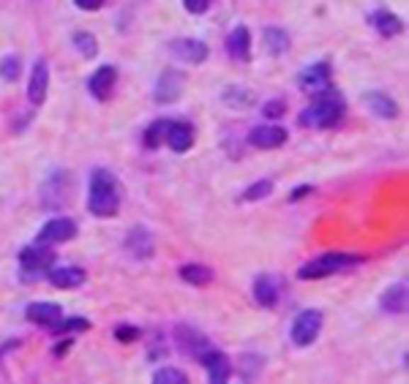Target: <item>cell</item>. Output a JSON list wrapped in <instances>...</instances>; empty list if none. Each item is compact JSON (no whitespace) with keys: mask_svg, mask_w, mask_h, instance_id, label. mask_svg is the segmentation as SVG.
Returning <instances> with one entry per match:
<instances>
[{"mask_svg":"<svg viewBox=\"0 0 409 384\" xmlns=\"http://www.w3.org/2000/svg\"><path fill=\"white\" fill-rule=\"evenodd\" d=\"M347 115V101L336 88H325L311 93V104L306 106L298 118L301 128H314V131H327L336 128Z\"/></svg>","mask_w":409,"mask_h":384,"instance_id":"1","label":"cell"},{"mask_svg":"<svg viewBox=\"0 0 409 384\" xmlns=\"http://www.w3.org/2000/svg\"><path fill=\"white\" fill-rule=\"evenodd\" d=\"M121 180L104 166L93 169L88 180V210L96 218H115L121 213Z\"/></svg>","mask_w":409,"mask_h":384,"instance_id":"2","label":"cell"},{"mask_svg":"<svg viewBox=\"0 0 409 384\" xmlns=\"http://www.w3.org/2000/svg\"><path fill=\"white\" fill-rule=\"evenodd\" d=\"M366 262L363 256L357 254H341V251H327L322 256H314L311 262L301 264L298 270V278L301 281H320V278H330V276H338V273H349L360 264Z\"/></svg>","mask_w":409,"mask_h":384,"instance_id":"3","label":"cell"},{"mask_svg":"<svg viewBox=\"0 0 409 384\" xmlns=\"http://www.w3.org/2000/svg\"><path fill=\"white\" fill-rule=\"evenodd\" d=\"M57 262L52 248H47V243H33L25 245L19 251V273H22V281H36L41 276H47V270Z\"/></svg>","mask_w":409,"mask_h":384,"instance_id":"4","label":"cell"},{"mask_svg":"<svg viewBox=\"0 0 409 384\" xmlns=\"http://www.w3.org/2000/svg\"><path fill=\"white\" fill-rule=\"evenodd\" d=\"M322 324H325V314L320 308H303L301 314L292 319V327H289V341L298 346V349H306L311 346L322 332Z\"/></svg>","mask_w":409,"mask_h":384,"instance_id":"5","label":"cell"},{"mask_svg":"<svg viewBox=\"0 0 409 384\" xmlns=\"http://www.w3.org/2000/svg\"><path fill=\"white\" fill-rule=\"evenodd\" d=\"M72 193H74L72 175L69 172H55L44 183V188H41V208L47 210L63 208L66 202H72Z\"/></svg>","mask_w":409,"mask_h":384,"instance_id":"6","label":"cell"},{"mask_svg":"<svg viewBox=\"0 0 409 384\" xmlns=\"http://www.w3.org/2000/svg\"><path fill=\"white\" fill-rule=\"evenodd\" d=\"M186 90V74L178 69H164L156 79V88H153V98L156 104H175Z\"/></svg>","mask_w":409,"mask_h":384,"instance_id":"7","label":"cell"},{"mask_svg":"<svg viewBox=\"0 0 409 384\" xmlns=\"http://www.w3.org/2000/svg\"><path fill=\"white\" fill-rule=\"evenodd\" d=\"M196 360H199V366H205V371H208V382L211 384H227L230 382L232 363H230V354H227V351L208 346V349L202 351Z\"/></svg>","mask_w":409,"mask_h":384,"instance_id":"8","label":"cell"},{"mask_svg":"<svg viewBox=\"0 0 409 384\" xmlns=\"http://www.w3.org/2000/svg\"><path fill=\"white\" fill-rule=\"evenodd\" d=\"M77 232H79V227H77V221H74V218L55 215V218H50V221L41 227V232H38L36 240H38V243H47V245L69 243V240L77 237Z\"/></svg>","mask_w":409,"mask_h":384,"instance_id":"9","label":"cell"},{"mask_svg":"<svg viewBox=\"0 0 409 384\" xmlns=\"http://www.w3.org/2000/svg\"><path fill=\"white\" fill-rule=\"evenodd\" d=\"M172 341H175V349L180 354H186V357H191V360H196L202 351L211 346L208 338L199 330H194V327H189V324H178L172 330Z\"/></svg>","mask_w":409,"mask_h":384,"instance_id":"10","label":"cell"},{"mask_svg":"<svg viewBox=\"0 0 409 384\" xmlns=\"http://www.w3.org/2000/svg\"><path fill=\"white\" fill-rule=\"evenodd\" d=\"M286 140H289V131L284 125H257L249 131V145L257 147V150H276V147H284Z\"/></svg>","mask_w":409,"mask_h":384,"instance_id":"11","label":"cell"},{"mask_svg":"<svg viewBox=\"0 0 409 384\" xmlns=\"http://www.w3.org/2000/svg\"><path fill=\"white\" fill-rule=\"evenodd\" d=\"M47 93H50V63L44 57H36L30 69V79H28V101L33 106H41L47 101Z\"/></svg>","mask_w":409,"mask_h":384,"instance_id":"12","label":"cell"},{"mask_svg":"<svg viewBox=\"0 0 409 384\" xmlns=\"http://www.w3.org/2000/svg\"><path fill=\"white\" fill-rule=\"evenodd\" d=\"M44 278L52 283L55 289H79L85 281H88V273L77 264H57L55 262Z\"/></svg>","mask_w":409,"mask_h":384,"instance_id":"13","label":"cell"},{"mask_svg":"<svg viewBox=\"0 0 409 384\" xmlns=\"http://www.w3.org/2000/svg\"><path fill=\"white\" fill-rule=\"evenodd\" d=\"M25 316H28V322L30 324H36V327H44V330H52L60 324V319H63V308L57 305V303H28V308H25Z\"/></svg>","mask_w":409,"mask_h":384,"instance_id":"14","label":"cell"},{"mask_svg":"<svg viewBox=\"0 0 409 384\" xmlns=\"http://www.w3.org/2000/svg\"><path fill=\"white\" fill-rule=\"evenodd\" d=\"M281 281L276 278V276H270V273H262V276H257L254 278V303L259 305V308H276L279 305V300H281Z\"/></svg>","mask_w":409,"mask_h":384,"instance_id":"15","label":"cell"},{"mask_svg":"<svg viewBox=\"0 0 409 384\" xmlns=\"http://www.w3.org/2000/svg\"><path fill=\"white\" fill-rule=\"evenodd\" d=\"M169 50H172V55L178 60L189 63V66H199V63H205L211 57V47L205 41H199V38H178V41L169 44Z\"/></svg>","mask_w":409,"mask_h":384,"instance_id":"16","label":"cell"},{"mask_svg":"<svg viewBox=\"0 0 409 384\" xmlns=\"http://www.w3.org/2000/svg\"><path fill=\"white\" fill-rule=\"evenodd\" d=\"M164 145H169L172 153H189L194 147V125L189 120H172L169 118Z\"/></svg>","mask_w":409,"mask_h":384,"instance_id":"17","label":"cell"},{"mask_svg":"<svg viewBox=\"0 0 409 384\" xmlns=\"http://www.w3.org/2000/svg\"><path fill=\"white\" fill-rule=\"evenodd\" d=\"M115 85H118V69L115 66H99L90 74L88 93L96 101H107L109 96L115 93Z\"/></svg>","mask_w":409,"mask_h":384,"instance_id":"18","label":"cell"},{"mask_svg":"<svg viewBox=\"0 0 409 384\" xmlns=\"http://www.w3.org/2000/svg\"><path fill=\"white\" fill-rule=\"evenodd\" d=\"M330 63L327 60H320V63H311L308 69L301 71V77H298V85H301L306 93H317V90H325L330 88Z\"/></svg>","mask_w":409,"mask_h":384,"instance_id":"19","label":"cell"},{"mask_svg":"<svg viewBox=\"0 0 409 384\" xmlns=\"http://www.w3.org/2000/svg\"><path fill=\"white\" fill-rule=\"evenodd\" d=\"M224 50L232 60H240V63H249L251 60V30L246 25H237L232 28V33L224 41Z\"/></svg>","mask_w":409,"mask_h":384,"instance_id":"20","label":"cell"},{"mask_svg":"<svg viewBox=\"0 0 409 384\" xmlns=\"http://www.w3.org/2000/svg\"><path fill=\"white\" fill-rule=\"evenodd\" d=\"M123 245H125V251L134 256V259H150L153 256V235L147 232L145 227H134L128 235H125V240H123Z\"/></svg>","mask_w":409,"mask_h":384,"instance_id":"21","label":"cell"},{"mask_svg":"<svg viewBox=\"0 0 409 384\" xmlns=\"http://www.w3.org/2000/svg\"><path fill=\"white\" fill-rule=\"evenodd\" d=\"M379 308H382V314H391V316L407 314V283L398 281V283L388 286V289L382 292V297H379Z\"/></svg>","mask_w":409,"mask_h":384,"instance_id":"22","label":"cell"},{"mask_svg":"<svg viewBox=\"0 0 409 384\" xmlns=\"http://www.w3.org/2000/svg\"><path fill=\"white\" fill-rule=\"evenodd\" d=\"M178 276L183 283L196 286V289H205V286H211V283L215 281V270L213 267H208V264L189 262V264H180Z\"/></svg>","mask_w":409,"mask_h":384,"instance_id":"23","label":"cell"},{"mask_svg":"<svg viewBox=\"0 0 409 384\" xmlns=\"http://www.w3.org/2000/svg\"><path fill=\"white\" fill-rule=\"evenodd\" d=\"M366 106L371 109L379 120H396L398 112H401L398 104L393 101L388 93H382V90H371V93H366Z\"/></svg>","mask_w":409,"mask_h":384,"instance_id":"24","label":"cell"},{"mask_svg":"<svg viewBox=\"0 0 409 384\" xmlns=\"http://www.w3.org/2000/svg\"><path fill=\"white\" fill-rule=\"evenodd\" d=\"M371 25L374 30L379 35H385V38H393V35H398L404 30V22L398 14H393L391 9H376L371 14Z\"/></svg>","mask_w":409,"mask_h":384,"instance_id":"25","label":"cell"},{"mask_svg":"<svg viewBox=\"0 0 409 384\" xmlns=\"http://www.w3.org/2000/svg\"><path fill=\"white\" fill-rule=\"evenodd\" d=\"M254 101H257V96L251 93L249 88H243V85H230V88L221 90V104L230 106V109H249V106H254Z\"/></svg>","mask_w":409,"mask_h":384,"instance_id":"26","label":"cell"},{"mask_svg":"<svg viewBox=\"0 0 409 384\" xmlns=\"http://www.w3.org/2000/svg\"><path fill=\"white\" fill-rule=\"evenodd\" d=\"M262 38H265L267 52L273 55V57H281V55H286V52H289V47H292L289 33H286L284 28H279V25H267L265 33H262Z\"/></svg>","mask_w":409,"mask_h":384,"instance_id":"27","label":"cell"},{"mask_svg":"<svg viewBox=\"0 0 409 384\" xmlns=\"http://www.w3.org/2000/svg\"><path fill=\"white\" fill-rule=\"evenodd\" d=\"M167 125H169V118H159V120H153L147 128H145L142 134V145L147 150H156L164 145V137H167Z\"/></svg>","mask_w":409,"mask_h":384,"instance_id":"28","label":"cell"},{"mask_svg":"<svg viewBox=\"0 0 409 384\" xmlns=\"http://www.w3.org/2000/svg\"><path fill=\"white\" fill-rule=\"evenodd\" d=\"M88 330H90V322L85 316H63L60 324L52 327L50 332L57 335V338H63V335H74V332H88Z\"/></svg>","mask_w":409,"mask_h":384,"instance_id":"29","label":"cell"},{"mask_svg":"<svg viewBox=\"0 0 409 384\" xmlns=\"http://www.w3.org/2000/svg\"><path fill=\"white\" fill-rule=\"evenodd\" d=\"M22 71V57L17 52H9L0 57V79L3 82H17Z\"/></svg>","mask_w":409,"mask_h":384,"instance_id":"30","label":"cell"},{"mask_svg":"<svg viewBox=\"0 0 409 384\" xmlns=\"http://www.w3.org/2000/svg\"><path fill=\"white\" fill-rule=\"evenodd\" d=\"M74 50L82 55V57H96L99 55V41H96V35L88 33V30H79V33H74Z\"/></svg>","mask_w":409,"mask_h":384,"instance_id":"31","label":"cell"},{"mask_svg":"<svg viewBox=\"0 0 409 384\" xmlns=\"http://www.w3.org/2000/svg\"><path fill=\"white\" fill-rule=\"evenodd\" d=\"M270 193H273V180H257V183H251L249 188H246V191H243V196H240V199H243V202H259V199H267V196H270Z\"/></svg>","mask_w":409,"mask_h":384,"instance_id":"32","label":"cell"},{"mask_svg":"<svg viewBox=\"0 0 409 384\" xmlns=\"http://www.w3.org/2000/svg\"><path fill=\"white\" fill-rule=\"evenodd\" d=\"M153 384H189V376H186V371H180V368H159L156 373H153Z\"/></svg>","mask_w":409,"mask_h":384,"instance_id":"33","label":"cell"},{"mask_svg":"<svg viewBox=\"0 0 409 384\" xmlns=\"http://www.w3.org/2000/svg\"><path fill=\"white\" fill-rule=\"evenodd\" d=\"M115 341L118 344H134V341H140L142 338V327H137V324H128V322H121V324H115Z\"/></svg>","mask_w":409,"mask_h":384,"instance_id":"34","label":"cell"},{"mask_svg":"<svg viewBox=\"0 0 409 384\" xmlns=\"http://www.w3.org/2000/svg\"><path fill=\"white\" fill-rule=\"evenodd\" d=\"M286 115V101L284 98H267L265 106H262V118H267L270 123L281 120Z\"/></svg>","mask_w":409,"mask_h":384,"instance_id":"35","label":"cell"},{"mask_svg":"<svg viewBox=\"0 0 409 384\" xmlns=\"http://www.w3.org/2000/svg\"><path fill=\"white\" fill-rule=\"evenodd\" d=\"M240 363H246V368H243V379H246V382H254V376H257L259 368H262V360H259L257 354H243Z\"/></svg>","mask_w":409,"mask_h":384,"instance_id":"36","label":"cell"},{"mask_svg":"<svg viewBox=\"0 0 409 384\" xmlns=\"http://www.w3.org/2000/svg\"><path fill=\"white\" fill-rule=\"evenodd\" d=\"M213 0H183V9L191 14V17H202L208 9H211Z\"/></svg>","mask_w":409,"mask_h":384,"instance_id":"37","label":"cell"},{"mask_svg":"<svg viewBox=\"0 0 409 384\" xmlns=\"http://www.w3.org/2000/svg\"><path fill=\"white\" fill-rule=\"evenodd\" d=\"M74 6L82 11H99L104 6V0H74Z\"/></svg>","mask_w":409,"mask_h":384,"instance_id":"38","label":"cell"},{"mask_svg":"<svg viewBox=\"0 0 409 384\" xmlns=\"http://www.w3.org/2000/svg\"><path fill=\"white\" fill-rule=\"evenodd\" d=\"M74 346V341L72 338H66V341H60V344H55L52 346V354L55 357H66V354H69V349H72Z\"/></svg>","mask_w":409,"mask_h":384,"instance_id":"39","label":"cell"},{"mask_svg":"<svg viewBox=\"0 0 409 384\" xmlns=\"http://www.w3.org/2000/svg\"><path fill=\"white\" fill-rule=\"evenodd\" d=\"M311 191H314L311 186H298L295 191L289 193V202H298V199H303V196H308V193H311Z\"/></svg>","mask_w":409,"mask_h":384,"instance_id":"40","label":"cell"}]
</instances>
